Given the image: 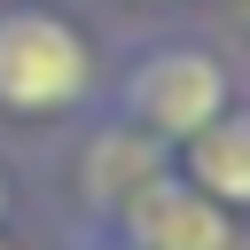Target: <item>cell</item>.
Here are the masks:
<instances>
[{"label":"cell","instance_id":"cell-1","mask_svg":"<svg viewBox=\"0 0 250 250\" xmlns=\"http://www.w3.org/2000/svg\"><path fill=\"white\" fill-rule=\"evenodd\" d=\"M86 86H94V55L62 16H47V8L0 16V109L47 117V109H70Z\"/></svg>","mask_w":250,"mask_h":250},{"label":"cell","instance_id":"cell-2","mask_svg":"<svg viewBox=\"0 0 250 250\" xmlns=\"http://www.w3.org/2000/svg\"><path fill=\"white\" fill-rule=\"evenodd\" d=\"M133 109L156 141H195L219 109H227V70L203 55V47H164L141 62L133 78Z\"/></svg>","mask_w":250,"mask_h":250},{"label":"cell","instance_id":"cell-3","mask_svg":"<svg viewBox=\"0 0 250 250\" xmlns=\"http://www.w3.org/2000/svg\"><path fill=\"white\" fill-rule=\"evenodd\" d=\"M133 227H141L148 250H227V211L203 188H180V180H156L133 203Z\"/></svg>","mask_w":250,"mask_h":250},{"label":"cell","instance_id":"cell-4","mask_svg":"<svg viewBox=\"0 0 250 250\" xmlns=\"http://www.w3.org/2000/svg\"><path fill=\"white\" fill-rule=\"evenodd\" d=\"M188 172L211 203H250V117L219 109L195 141H188Z\"/></svg>","mask_w":250,"mask_h":250},{"label":"cell","instance_id":"cell-5","mask_svg":"<svg viewBox=\"0 0 250 250\" xmlns=\"http://www.w3.org/2000/svg\"><path fill=\"white\" fill-rule=\"evenodd\" d=\"M156 180H164V172H156L148 141H141V148H133V133L102 141V156H94V188H102V195H117V203H141V195H148Z\"/></svg>","mask_w":250,"mask_h":250}]
</instances>
